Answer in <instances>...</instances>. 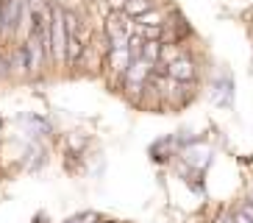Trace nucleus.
I'll return each mask as SVG.
<instances>
[{"mask_svg": "<svg viewBox=\"0 0 253 223\" xmlns=\"http://www.w3.org/2000/svg\"><path fill=\"white\" fill-rule=\"evenodd\" d=\"M153 8H156V0H128L126 14L131 17V20H139L142 14H148V11H153Z\"/></svg>", "mask_w": 253, "mask_h": 223, "instance_id": "20e7f679", "label": "nucleus"}, {"mask_svg": "<svg viewBox=\"0 0 253 223\" xmlns=\"http://www.w3.org/2000/svg\"><path fill=\"white\" fill-rule=\"evenodd\" d=\"M131 53H128V48H120V51H109V67H112L117 75H126L128 64H131Z\"/></svg>", "mask_w": 253, "mask_h": 223, "instance_id": "7ed1b4c3", "label": "nucleus"}, {"mask_svg": "<svg viewBox=\"0 0 253 223\" xmlns=\"http://www.w3.org/2000/svg\"><path fill=\"white\" fill-rule=\"evenodd\" d=\"M239 212H242V215H245V218H248V221H251V223H253V201H251V204H245V207L239 209Z\"/></svg>", "mask_w": 253, "mask_h": 223, "instance_id": "9b49d317", "label": "nucleus"}, {"mask_svg": "<svg viewBox=\"0 0 253 223\" xmlns=\"http://www.w3.org/2000/svg\"><path fill=\"white\" fill-rule=\"evenodd\" d=\"M150 73H153V64H148L145 59H134L123 75V84L128 87V92H139V89H145Z\"/></svg>", "mask_w": 253, "mask_h": 223, "instance_id": "f257e3e1", "label": "nucleus"}, {"mask_svg": "<svg viewBox=\"0 0 253 223\" xmlns=\"http://www.w3.org/2000/svg\"><path fill=\"white\" fill-rule=\"evenodd\" d=\"M181 59V51L175 48V45H162V53H159V64H167L170 67L172 61Z\"/></svg>", "mask_w": 253, "mask_h": 223, "instance_id": "423d86ee", "label": "nucleus"}, {"mask_svg": "<svg viewBox=\"0 0 253 223\" xmlns=\"http://www.w3.org/2000/svg\"><path fill=\"white\" fill-rule=\"evenodd\" d=\"M0 3H3V0H0Z\"/></svg>", "mask_w": 253, "mask_h": 223, "instance_id": "ddd939ff", "label": "nucleus"}, {"mask_svg": "<svg viewBox=\"0 0 253 223\" xmlns=\"http://www.w3.org/2000/svg\"><path fill=\"white\" fill-rule=\"evenodd\" d=\"M159 53H162V42H145V48H142V59L156 67L159 64Z\"/></svg>", "mask_w": 253, "mask_h": 223, "instance_id": "39448f33", "label": "nucleus"}, {"mask_svg": "<svg viewBox=\"0 0 253 223\" xmlns=\"http://www.w3.org/2000/svg\"><path fill=\"white\" fill-rule=\"evenodd\" d=\"M167 75H170L172 81H192L195 78V61L192 59H184V56H181L178 61H172L170 67H167Z\"/></svg>", "mask_w": 253, "mask_h": 223, "instance_id": "f03ea898", "label": "nucleus"}, {"mask_svg": "<svg viewBox=\"0 0 253 223\" xmlns=\"http://www.w3.org/2000/svg\"><path fill=\"white\" fill-rule=\"evenodd\" d=\"M136 37H142L145 42H159L162 25H139V28H136Z\"/></svg>", "mask_w": 253, "mask_h": 223, "instance_id": "0eeeda50", "label": "nucleus"}, {"mask_svg": "<svg viewBox=\"0 0 253 223\" xmlns=\"http://www.w3.org/2000/svg\"><path fill=\"white\" fill-rule=\"evenodd\" d=\"M106 3H109V8H112V11H126L128 0H106Z\"/></svg>", "mask_w": 253, "mask_h": 223, "instance_id": "1a4fd4ad", "label": "nucleus"}, {"mask_svg": "<svg viewBox=\"0 0 253 223\" xmlns=\"http://www.w3.org/2000/svg\"><path fill=\"white\" fill-rule=\"evenodd\" d=\"M6 75H8V59L0 53V78H6Z\"/></svg>", "mask_w": 253, "mask_h": 223, "instance_id": "9d476101", "label": "nucleus"}, {"mask_svg": "<svg viewBox=\"0 0 253 223\" xmlns=\"http://www.w3.org/2000/svg\"><path fill=\"white\" fill-rule=\"evenodd\" d=\"M136 25H164V20H162V11H148V14H142L139 20H136Z\"/></svg>", "mask_w": 253, "mask_h": 223, "instance_id": "6e6552de", "label": "nucleus"}, {"mask_svg": "<svg viewBox=\"0 0 253 223\" xmlns=\"http://www.w3.org/2000/svg\"><path fill=\"white\" fill-rule=\"evenodd\" d=\"M234 221H237V223H251L245 215H242V212H234Z\"/></svg>", "mask_w": 253, "mask_h": 223, "instance_id": "f8f14e48", "label": "nucleus"}]
</instances>
